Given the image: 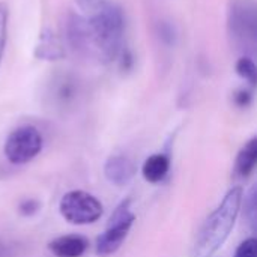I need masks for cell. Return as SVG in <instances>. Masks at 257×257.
Returning a JSON list of instances; mask_svg holds the SVG:
<instances>
[{"mask_svg": "<svg viewBox=\"0 0 257 257\" xmlns=\"http://www.w3.org/2000/svg\"><path fill=\"white\" fill-rule=\"evenodd\" d=\"M244 191L241 187H233L227 191L220 205L202 224L193 245L191 257H214V254L224 245L235 227Z\"/></svg>", "mask_w": 257, "mask_h": 257, "instance_id": "cell-1", "label": "cell"}, {"mask_svg": "<svg viewBox=\"0 0 257 257\" xmlns=\"http://www.w3.org/2000/svg\"><path fill=\"white\" fill-rule=\"evenodd\" d=\"M86 21L90 29L93 48L108 60L116 59L123 38V17L120 9L114 3L104 0L101 6L87 15Z\"/></svg>", "mask_w": 257, "mask_h": 257, "instance_id": "cell-2", "label": "cell"}, {"mask_svg": "<svg viewBox=\"0 0 257 257\" xmlns=\"http://www.w3.org/2000/svg\"><path fill=\"white\" fill-rule=\"evenodd\" d=\"M136 215L131 211V200H123L111 214L107 229L96 239V254L99 257H108L114 254L126 239Z\"/></svg>", "mask_w": 257, "mask_h": 257, "instance_id": "cell-3", "label": "cell"}, {"mask_svg": "<svg viewBox=\"0 0 257 257\" xmlns=\"http://www.w3.org/2000/svg\"><path fill=\"white\" fill-rule=\"evenodd\" d=\"M60 215L71 224H93L102 215V203L90 193L74 190L62 196L59 202Z\"/></svg>", "mask_w": 257, "mask_h": 257, "instance_id": "cell-4", "label": "cell"}, {"mask_svg": "<svg viewBox=\"0 0 257 257\" xmlns=\"http://www.w3.org/2000/svg\"><path fill=\"white\" fill-rule=\"evenodd\" d=\"M257 17L253 0H236L229 12V30L233 42L242 51L256 45Z\"/></svg>", "mask_w": 257, "mask_h": 257, "instance_id": "cell-5", "label": "cell"}, {"mask_svg": "<svg viewBox=\"0 0 257 257\" xmlns=\"http://www.w3.org/2000/svg\"><path fill=\"white\" fill-rule=\"evenodd\" d=\"M42 145V134L32 125H23L8 136L3 151L9 163L21 166L36 158Z\"/></svg>", "mask_w": 257, "mask_h": 257, "instance_id": "cell-6", "label": "cell"}, {"mask_svg": "<svg viewBox=\"0 0 257 257\" xmlns=\"http://www.w3.org/2000/svg\"><path fill=\"white\" fill-rule=\"evenodd\" d=\"M136 173V166L133 161L123 155H113L107 160L104 166V175L108 182L123 187L126 185Z\"/></svg>", "mask_w": 257, "mask_h": 257, "instance_id": "cell-7", "label": "cell"}, {"mask_svg": "<svg viewBox=\"0 0 257 257\" xmlns=\"http://www.w3.org/2000/svg\"><path fill=\"white\" fill-rule=\"evenodd\" d=\"M89 247V241L81 235H65L53 239L48 250L56 257H81Z\"/></svg>", "mask_w": 257, "mask_h": 257, "instance_id": "cell-8", "label": "cell"}, {"mask_svg": "<svg viewBox=\"0 0 257 257\" xmlns=\"http://www.w3.org/2000/svg\"><path fill=\"white\" fill-rule=\"evenodd\" d=\"M170 170V158L166 154H154L149 158H146L143 167H142V175L143 178L151 182V184H158L161 182Z\"/></svg>", "mask_w": 257, "mask_h": 257, "instance_id": "cell-9", "label": "cell"}, {"mask_svg": "<svg viewBox=\"0 0 257 257\" xmlns=\"http://www.w3.org/2000/svg\"><path fill=\"white\" fill-rule=\"evenodd\" d=\"M35 56L42 60H57L63 56L62 45H60L57 36L50 29H44L39 33Z\"/></svg>", "mask_w": 257, "mask_h": 257, "instance_id": "cell-10", "label": "cell"}, {"mask_svg": "<svg viewBox=\"0 0 257 257\" xmlns=\"http://www.w3.org/2000/svg\"><path fill=\"white\" fill-rule=\"evenodd\" d=\"M257 164V139L248 140L239 151L235 161V173L239 178H248Z\"/></svg>", "mask_w": 257, "mask_h": 257, "instance_id": "cell-11", "label": "cell"}, {"mask_svg": "<svg viewBox=\"0 0 257 257\" xmlns=\"http://www.w3.org/2000/svg\"><path fill=\"white\" fill-rule=\"evenodd\" d=\"M236 72H238L239 77H242V78L247 80L248 83H251V84L256 83L257 69L251 57L242 56V57L236 62Z\"/></svg>", "mask_w": 257, "mask_h": 257, "instance_id": "cell-12", "label": "cell"}, {"mask_svg": "<svg viewBox=\"0 0 257 257\" xmlns=\"http://www.w3.org/2000/svg\"><path fill=\"white\" fill-rule=\"evenodd\" d=\"M8 20H9V11L8 5L5 2H0V63L6 47L8 39Z\"/></svg>", "mask_w": 257, "mask_h": 257, "instance_id": "cell-13", "label": "cell"}, {"mask_svg": "<svg viewBox=\"0 0 257 257\" xmlns=\"http://www.w3.org/2000/svg\"><path fill=\"white\" fill-rule=\"evenodd\" d=\"M233 257H257V241L254 238H248L239 244Z\"/></svg>", "mask_w": 257, "mask_h": 257, "instance_id": "cell-14", "label": "cell"}, {"mask_svg": "<svg viewBox=\"0 0 257 257\" xmlns=\"http://www.w3.org/2000/svg\"><path fill=\"white\" fill-rule=\"evenodd\" d=\"M39 208H41V203L38 200H35V199H26V200H23L20 203L18 211L24 217H32V215H35L39 211Z\"/></svg>", "mask_w": 257, "mask_h": 257, "instance_id": "cell-15", "label": "cell"}, {"mask_svg": "<svg viewBox=\"0 0 257 257\" xmlns=\"http://www.w3.org/2000/svg\"><path fill=\"white\" fill-rule=\"evenodd\" d=\"M245 209H247V217L250 223L254 226L256 224V188L253 187L245 197Z\"/></svg>", "mask_w": 257, "mask_h": 257, "instance_id": "cell-16", "label": "cell"}, {"mask_svg": "<svg viewBox=\"0 0 257 257\" xmlns=\"http://www.w3.org/2000/svg\"><path fill=\"white\" fill-rule=\"evenodd\" d=\"M250 101H251V95H250V92H247V90H239V92H236V95H235V102H236L239 107H245V105H248V104H250Z\"/></svg>", "mask_w": 257, "mask_h": 257, "instance_id": "cell-17", "label": "cell"}]
</instances>
